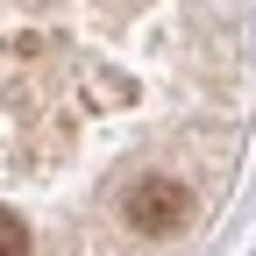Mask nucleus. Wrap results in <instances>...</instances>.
Masks as SVG:
<instances>
[{
	"instance_id": "f03ea898",
	"label": "nucleus",
	"mask_w": 256,
	"mask_h": 256,
	"mask_svg": "<svg viewBox=\"0 0 256 256\" xmlns=\"http://www.w3.org/2000/svg\"><path fill=\"white\" fill-rule=\"evenodd\" d=\"M0 256H28V228H22V214L0 206Z\"/></svg>"
},
{
	"instance_id": "f257e3e1",
	"label": "nucleus",
	"mask_w": 256,
	"mask_h": 256,
	"mask_svg": "<svg viewBox=\"0 0 256 256\" xmlns=\"http://www.w3.org/2000/svg\"><path fill=\"white\" fill-rule=\"evenodd\" d=\"M185 214H192V192L178 178H164V171L128 192V228H136V235H178Z\"/></svg>"
}]
</instances>
